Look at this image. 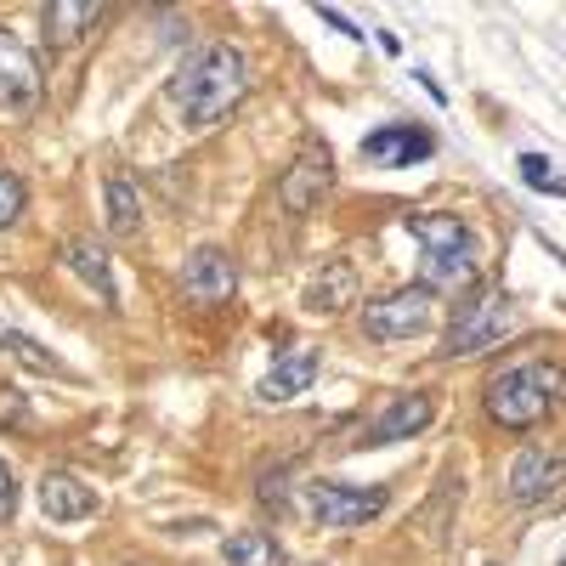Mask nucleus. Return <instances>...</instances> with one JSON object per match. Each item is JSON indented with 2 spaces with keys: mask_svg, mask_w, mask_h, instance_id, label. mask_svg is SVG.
Returning a JSON list of instances; mask_svg holds the SVG:
<instances>
[{
  "mask_svg": "<svg viewBox=\"0 0 566 566\" xmlns=\"http://www.w3.org/2000/svg\"><path fill=\"white\" fill-rule=\"evenodd\" d=\"M431 419H437V397H431V391H397L380 413L363 424V437H357L352 448H391V442H408V437H419Z\"/></svg>",
  "mask_w": 566,
  "mask_h": 566,
  "instance_id": "9",
  "label": "nucleus"
},
{
  "mask_svg": "<svg viewBox=\"0 0 566 566\" xmlns=\"http://www.w3.org/2000/svg\"><path fill=\"white\" fill-rule=\"evenodd\" d=\"M328 187H335V159H328V148L323 142H306L301 148V159L283 170V210L290 216H306Z\"/></svg>",
  "mask_w": 566,
  "mask_h": 566,
  "instance_id": "10",
  "label": "nucleus"
},
{
  "mask_svg": "<svg viewBox=\"0 0 566 566\" xmlns=\"http://www.w3.org/2000/svg\"><path fill=\"white\" fill-rule=\"evenodd\" d=\"M437 154V136L419 130V125H380L374 136H363V159L368 165H386V170H408L419 159Z\"/></svg>",
  "mask_w": 566,
  "mask_h": 566,
  "instance_id": "13",
  "label": "nucleus"
},
{
  "mask_svg": "<svg viewBox=\"0 0 566 566\" xmlns=\"http://www.w3.org/2000/svg\"><path fill=\"white\" fill-rule=\"evenodd\" d=\"M515 170H522V181L533 187V193H555V199H566V176H560L544 154H522V159H515Z\"/></svg>",
  "mask_w": 566,
  "mask_h": 566,
  "instance_id": "20",
  "label": "nucleus"
},
{
  "mask_svg": "<svg viewBox=\"0 0 566 566\" xmlns=\"http://www.w3.org/2000/svg\"><path fill=\"white\" fill-rule=\"evenodd\" d=\"M515 328V301L499 283H482V290L459 295V306L448 312V335H442V357H482L499 340H510Z\"/></svg>",
  "mask_w": 566,
  "mask_h": 566,
  "instance_id": "4",
  "label": "nucleus"
},
{
  "mask_svg": "<svg viewBox=\"0 0 566 566\" xmlns=\"http://www.w3.org/2000/svg\"><path fill=\"white\" fill-rule=\"evenodd\" d=\"M0 424H12V431H34V413H29L23 391H0Z\"/></svg>",
  "mask_w": 566,
  "mask_h": 566,
  "instance_id": "23",
  "label": "nucleus"
},
{
  "mask_svg": "<svg viewBox=\"0 0 566 566\" xmlns=\"http://www.w3.org/2000/svg\"><path fill=\"white\" fill-rule=\"evenodd\" d=\"M181 290H187L193 306L216 312V306H227L232 295H239V261H232L221 244H205V250H193L181 261Z\"/></svg>",
  "mask_w": 566,
  "mask_h": 566,
  "instance_id": "8",
  "label": "nucleus"
},
{
  "mask_svg": "<svg viewBox=\"0 0 566 566\" xmlns=\"http://www.w3.org/2000/svg\"><path fill=\"white\" fill-rule=\"evenodd\" d=\"M244 91H250L244 52L232 40H210V45H199L193 57H181V69L165 85V97H170V108L181 114L187 130H210V125H221L232 108L244 103Z\"/></svg>",
  "mask_w": 566,
  "mask_h": 566,
  "instance_id": "1",
  "label": "nucleus"
},
{
  "mask_svg": "<svg viewBox=\"0 0 566 566\" xmlns=\"http://www.w3.org/2000/svg\"><path fill=\"white\" fill-rule=\"evenodd\" d=\"M40 91H45V80H40L34 52L12 29H0V108H34Z\"/></svg>",
  "mask_w": 566,
  "mask_h": 566,
  "instance_id": "12",
  "label": "nucleus"
},
{
  "mask_svg": "<svg viewBox=\"0 0 566 566\" xmlns=\"http://www.w3.org/2000/svg\"><path fill=\"white\" fill-rule=\"evenodd\" d=\"M566 493V453L527 442L522 453L510 459V476H504V499L522 504V510H544Z\"/></svg>",
  "mask_w": 566,
  "mask_h": 566,
  "instance_id": "7",
  "label": "nucleus"
},
{
  "mask_svg": "<svg viewBox=\"0 0 566 566\" xmlns=\"http://www.w3.org/2000/svg\"><path fill=\"white\" fill-rule=\"evenodd\" d=\"M301 306L317 312V317H335V312L357 306V266H352V261H328V266H317V272L306 277Z\"/></svg>",
  "mask_w": 566,
  "mask_h": 566,
  "instance_id": "16",
  "label": "nucleus"
},
{
  "mask_svg": "<svg viewBox=\"0 0 566 566\" xmlns=\"http://www.w3.org/2000/svg\"><path fill=\"white\" fill-rule=\"evenodd\" d=\"M413 239H419V250H424V290H470L476 283V272H482V261H476V232L464 227V216H448V210H413L408 221H402Z\"/></svg>",
  "mask_w": 566,
  "mask_h": 566,
  "instance_id": "3",
  "label": "nucleus"
},
{
  "mask_svg": "<svg viewBox=\"0 0 566 566\" xmlns=\"http://www.w3.org/2000/svg\"><path fill=\"white\" fill-rule=\"evenodd\" d=\"M103 216H108V232L114 239H136L142 232V193H136V181L125 176V170H114L108 181H103Z\"/></svg>",
  "mask_w": 566,
  "mask_h": 566,
  "instance_id": "19",
  "label": "nucleus"
},
{
  "mask_svg": "<svg viewBox=\"0 0 566 566\" xmlns=\"http://www.w3.org/2000/svg\"><path fill=\"white\" fill-rule=\"evenodd\" d=\"M560 397H566V374L555 363H515L488 380L482 413L499 431H538L544 419H555Z\"/></svg>",
  "mask_w": 566,
  "mask_h": 566,
  "instance_id": "2",
  "label": "nucleus"
},
{
  "mask_svg": "<svg viewBox=\"0 0 566 566\" xmlns=\"http://www.w3.org/2000/svg\"><path fill=\"white\" fill-rule=\"evenodd\" d=\"M555 566H566V549H560V560H555Z\"/></svg>",
  "mask_w": 566,
  "mask_h": 566,
  "instance_id": "27",
  "label": "nucleus"
},
{
  "mask_svg": "<svg viewBox=\"0 0 566 566\" xmlns=\"http://www.w3.org/2000/svg\"><path fill=\"white\" fill-rule=\"evenodd\" d=\"M488 566H499V560H488Z\"/></svg>",
  "mask_w": 566,
  "mask_h": 566,
  "instance_id": "28",
  "label": "nucleus"
},
{
  "mask_svg": "<svg viewBox=\"0 0 566 566\" xmlns=\"http://www.w3.org/2000/svg\"><path fill=\"white\" fill-rule=\"evenodd\" d=\"M317 18H323V23H335V29H340V34H352V40H368V34H363L346 12H335V7H317Z\"/></svg>",
  "mask_w": 566,
  "mask_h": 566,
  "instance_id": "25",
  "label": "nucleus"
},
{
  "mask_svg": "<svg viewBox=\"0 0 566 566\" xmlns=\"http://www.w3.org/2000/svg\"><path fill=\"white\" fill-rule=\"evenodd\" d=\"M386 504H391V488H363V482H312V488H306L312 522H317V527H335V533L368 527Z\"/></svg>",
  "mask_w": 566,
  "mask_h": 566,
  "instance_id": "5",
  "label": "nucleus"
},
{
  "mask_svg": "<svg viewBox=\"0 0 566 566\" xmlns=\"http://www.w3.org/2000/svg\"><path fill=\"white\" fill-rule=\"evenodd\" d=\"M63 266L85 283L91 295H97L103 306H119V283H114V266L103 255V244H91V239H69L63 244Z\"/></svg>",
  "mask_w": 566,
  "mask_h": 566,
  "instance_id": "17",
  "label": "nucleus"
},
{
  "mask_svg": "<svg viewBox=\"0 0 566 566\" xmlns=\"http://www.w3.org/2000/svg\"><path fill=\"white\" fill-rule=\"evenodd\" d=\"M34 499H40V515L57 522V527H74V522H91V515H97V488H85L74 470H45Z\"/></svg>",
  "mask_w": 566,
  "mask_h": 566,
  "instance_id": "11",
  "label": "nucleus"
},
{
  "mask_svg": "<svg viewBox=\"0 0 566 566\" xmlns=\"http://www.w3.org/2000/svg\"><path fill=\"white\" fill-rule=\"evenodd\" d=\"M0 346H7L23 368H34V374H57V357L45 352L40 340H29V335H0Z\"/></svg>",
  "mask_w": 566,
  "mask_h": 566,
  "instance_id": "22",
  "label": "nucleus"
},
{
  "mask_svg": "<svg viewBox=\"0 0 566 566\" xmlns=\"http://www.w3.org/2000/svg\"><path fill=\"white\" fill-rule=\"evenodd\" d=\"M23 210H29V181H23L18 170L0 165V232L18 227V221H23Z\"/></svg>",
  "mask_w": 566,
  "mask_h": 566,
  "instance_id": "21",
  "label": "nucleus"
},
{
  "mask_svg": "<svg viewBox=\"0 0 566 566\" xmlns=\"http://www.w3.org/2000/svg\"><path fill=\"white\" fill-rule=\"evenodd\" d=\"M119 566H142V560H119Z\"/></svg>",
  "mask_w": 566,
  "mask_h": 566,
  "instance_id": "26",
  "label": "nucleus"
},
{
  "mask_svg": "<svg viewBox=\"0 0 566 566\" xmlns=\"http://www.w3.org/2000/svg\"><path fill=\"white\" fill-rule=\"evenodd\" d=\"M103 18H108V7H97V0H52V7H40V29H45L52 52H74Z\"/></svg>",
  "mask_w": 566,
  "mask_h": 566,
  "instance_id": "14",
  "label": "nucleus"
},
{
  "mask_svg": "<svg viewBox=\"0 0 566 566\" xmlns=\"http://www.w3.org/2000/svg\"><path fill=\"white\" fill-rule=\"evenodd\" d=\"M221 560H227V566H290V549H283L277 533L239 527V533L221 538Z\"/></svg>",
  "mask_w": 566,
  "mask_h": 566,
  "instance_id": "18",
  "label": "nucleus"
},
{
  "mask_svg": "<svg viewBox=\"0 0 566 566\" xmlns=\"http://www.w3.org/2000/svg\"><path fill=\"white\" fill-rule=\"evenodd\" d=\"M18 499H23V493H18V476H12V464L0 459V527L18 515Z\"/></svg>",
  "mask_w": 566,
  "mask_h": 566,
  "instance_id": "24",
  "label": "nucleus"
},
{
  "mask_svg": "<svg viewBox=\"0 0 566 566\" xmlns=\"http://www.w3.org/2000/svg\"><path fill=\"white\" fill-rule=\"evenodd\" d=\"M317 368H323V357H317V346H295V352H283L266 374H261V386H255V397L261 402H290V397H301V391H312V380H317Z\"/></svg>",
  "mask_w": 566,
  "mask_h": 566,
  "instance_id": "15",
  "label": "nucleus"
},
{
  "mask_svg": "<svg viewBox=\"0 0 566 566\" xmlns=\"http://www.w3.org/2000/svg\"><path fill=\"white\" fill-rule=\"evenodd\" d=\"M431 306H437V295L424 283H408V290H391L380 301H363V335L368 340H419L431 328Z\"/></svg>",
  "mask_w": 566,
  "mask_h": 566,
  "instance_id": "6",
  "label": "nucleus"
}]
</instances>
